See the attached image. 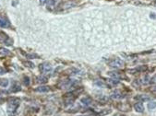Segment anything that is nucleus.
Masks as SVG:
<instances>
[{
	"label": "nucleus",
	"instance_id": "nucleus-12",
	"mask_svg": "<svg viewBox=\"0 0 156 116\" xmlns=\"http://www.w3.org/2000/svg\"><path fill=\"white\" fill-rule=\"evenodd\" d=\"M0 55H10V52L7 49L5 48H0Z\"/></svg>",
	"mask_w": 156,
	"mask_h": 116
},
{
	"label": "nucleus",
	"instance_id": "nucleus-9",
	"mask_svg": "<svg viewBox=\"0 0 156 116\" xmlns=\"http://www.w3.org/2000/svg\"><path fill=\"white\" fill-rule=\"evenodd\" d=\"M55 5V0H48V1H47V7H48L49 9H53Z\"/></svg>",
	"mask_w": 156,
	"mask_h": 116
},
{
	"label": "nucleus",
	"instance_id": "nucleus-16",
	"mask_svg": "<svg viewBox=\"0 0 156 116\" xmlns=\"http://www.w3.org/2000/svg\"><path fill=\"white\" fill-rule=\"evenodd\" d=\"M23 83L25 86H29L30 85V78L28 77H23Z\"/></svg>",
	"mask_w": 156,
	"mask_h": 116
},
{
	"label": "nucleus",
	"instance_id": "nucleus-19",
	"mask_svg": "<svg viewBox=\"0 0 156 116\" xmlns=\"http://www.w3.org/2000/svg\"><path fill=\"white\" fill-rule=\"evenodd\" d=\"M151 82H152V83H156V75L151 79Z\"/></svg>",
	"mask_w": 156,
	"mask_h": 116
},
{
	"label": "nucleus",
	"instance_id": "nucleus-14",
	"mask_svg": "<svg viewBox=\"0 0 156 116\" xmlns=\"http://www.w3.org/2000/svg\"><path fill=\"white\" fill-rule=\"evenodd\" d=\"M38 82L42 84L46 83V82H47V78H46L45 77H38Z\"/></svg>",
	"mask_w": 156,
	"mask_h": 116
},
{
	"label": "nucleus",
	"instance_id": "nucleus-11",
	"mask_svg": "<svg viewBox=\"0 0 156 116\" xmlns=\"http://www.w3.org/2000/svg\"><path fill=\"white\" fill-rule=\"evenodd\" d=\"M7 85H8V80H7V79H4V78H1V79H0V86H1V87H7Z\"/></svg>",
	"mask_w": 156,
	"mask_h": 116
},
{
	"label": "nucleus",
	"instance_id": "nucleus-10",
	"mask_svg": "<svg viewBox=\"0 0 156 116\" xmlns=\"http://www.w3.org/2000/svg\"><path fill=\"white\" fill-rule=\"evenodd\" d=\"M112 97H113L114 99H121V98H123L124 96L122 95V93H121L120 91H116V92L113 93Z\"/></svg>",
	"mask_w": 156,
	"mask_h": 116
},
{
	"label": "nucleus",
	"instance_id": "nucleus-4",
	"mask_svg": "<svg viewBox=\"0 0 156 116\" xmlns=\"http://www.w3.org/2000/svg\"><path fill=\"white\" fill-rule=\"evenodd\" d=\"M9 26V21L4 17H0V27L1 28H7Z\"/></svg>",
	"mask_w": 156,
	"mask_h": 116
},
{
	"label": "nucleus",
	"instance_id": "nucleus-6",
	"mask_svg": "<svg viewBox=\"0 0 156 116\" xmlns=\"http://www.w3.org/2000/svg\"><path fill=\"white\" fill-rule=\"evenodd\" d=\"M49 87H46V86H40L36 88V91H38V92H48L49 91Z\"/></svg>",
	"mask_w": 156,
	"mask_h": 116
},
{
	"label": "nucleus",
	"instance_id": "nucleus-8",
	"mask_svg": "<svg viewBox=\"0 0 156 116\" xmlns=\"http://www.w3.org/2000/svg\"><path fill=\"white\" fill-rule=\"evenodd\" d=\"M20 89H21V88H20V84H18L17 82H15L14 85L12 86V87H11V91H12V92H18V91H20Z\"/></svg>",
	"mask_w": 156,
	"mask_h": 116
},
{
	"label": "nucleus",
	"instance_id": "nucleus-17",
	"mask_svg": "<svg viewBox=\"0 0 156 116\" xmlns=\"http://www.w3.org/2000/svg\"><path fill=\"white\" fill-rule=\"evenodd\" d=\"M25 64H28V66H29V67H31V68L34 67V64H33V63H31V62H26Z\"/></svg>",
	"mask_w": 156,
	"mask_h": 116
},
{
	"label": "nucleus",
	"instance_id": "nucleus-18",
	"mask_svg": "<svg viewBox=\"0 0 156 116\" xmlns=\"http://www.w3.org/2000/svg\"><path fill=\"white\" fill-rule=\"evenodd\" d=\"M5 73H6V70H5L4 68L0 67V75H3V74H5Z\"/></svg>",
	"mask_w": 156,
	"mask_h": 116
},
{
	"label": "nucleus",
	"instance_id": "nucleus-5",
	"mask_svg": "<svg viewBox=\"0 0 156 116\" xmlns=\"http://www.w3.org/2000/svg\"><path fill=\"white\" fill-rule=\"evenodd\" d=\"M134 108L136 110V112L138 113H143V110H144V107H143V104L141 102H138L134 105Z\"/></svg>",
	"mask_w": 156,
	"mask_h": 116
},
{
	"label": "nucleus",
	"instance_id": "nucleus-7",
	"mask_svg": "<svg viewBox=\"0 0 156 116\" xmlns=\"http://www.w3.org/2000/svg\"><path fill=\"white\" fill-rule=\"evenodd\" d=\"M80 101H81V103L83 104V105H86V106H89L90 104L91 103V100L90 99V98H88V97H86V98H83V99H81L80 100Z\"/></svg>",
	"mask_w": 156,
	"mask_h": 116
},
{
	"label": "nucleus",
	"instance_id": "nucleus-20",
	"mask_svg": "<svg viewBox=\"0 0 156 116\" xmlns=\"http://www.w3.org/2000/svg\"><path fill=\"white\" fill-rule=\"evenodd\" d=\"M46 0H40V2H41V4H44V2H45Z\"/></svg>",
	"mask_w": 156,
	"mask_h": 116
},
{
	"label": "nucleus",
	"instance_id": "nucleus-3",
	"mask_svg": "<svg viewBox=\"0 0 156 116\" xmlns=\"http://www.w3.org/2000/svg\"><path fill=\"white\" fill-rule=\"evenodd\" d=\"M40 70L42 71V73L43 74H49L52 71V66L47 63H44L40 65Z\"/></svg>",
	"mask_w": 156,
	"mask_h": 116
},
{
	"label": "nucleus",
	"instance_id": "nucleus-13",
	"mask_svg": "<svg viewBox=\"0 0 156 116\" xmlns=\"http://www.w3.org/2000/svg\"><path fill=\"white\" fill-rule=\"evenodd\" d=\"M136 99L137 100H149L150 97L145 96V95H142V96H137Z\"/></svg>",
	"mask_w": 156,
	"mask_h": 116
},
{
	"label": "nucleus",
	"instance_id": "nucleus-15",
	"mask_svg": "<svg viewBox=\"0 0 156 116\" xmlns=\"http://www.w3.org/2000/svg\"><path fill=\"white\" fill-rule=\"evenodd\" d=\"M156 108V102H149L148 104V109L149 110H153Z\"/></svg>",
	"mask_w": 156,
	"mask_h": 116
},
{
	"label": "nucleus",
	"instance_id": "nucleus-2",
	"mask_svg": "<svg viewBox=\"0 0 156 116\" xmlns=\"http://www.w3.org/2000/svg\"><path fill=\"white\" fill-rule=\"evenodd\" d=\"M125 63H124L121 59H115L113 61H111L109 63V65H110L111 67H115V68H120L122 67Z\"/></svg>",
	"mask_w": 156,
	"mask_h": 116
},
{
	"label": "nucleus",
	"instance_id": "nucleus-1",
	"mask_svg": "<svg viewBox=\"0 0 156 116\" xmlns=\"http://www.w3.org/2000/svg\"><path fill=\"white\" fill-rule=\"evenodd\" d=\"M20 100L18 98H12L8 100L7 103V113H9L10 115H13L14 113H16L18 107L20 106Z\"/></svg>",
	"mask_w": 156,
	"mask_h": 116
}]
</instances>
